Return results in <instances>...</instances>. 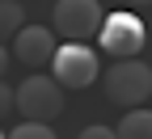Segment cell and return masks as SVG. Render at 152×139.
<instances>
[{"label":"cell","instance_id":"obj_1","mask_svg":"<svg viewBox=\"0 0 152 139\" xmlns=\"http://www.w3.org/2000/svg\"><path fill=\"white\" fill-rule=\"evenodd\" d=\"M13 110L21 118H30V122H55L64 114V84L55 76L34 72L13 89Z\"/></svg>","mask_w":152,"mask_h":139},{"label":"cell","instance_id":"obj_2","mask_svg":"<svg viewBox=\"0 0 152 139\" xmlns=\"http://www.w3.org/2000/svg\"><path fill=\"white\" fill-rule=\"evenodd\" d=\"M106 97L114 106H123V110H131V106H144L148 97H152V68L144 63V59H118L110 72H106Z\"/></svg>","mask_w":152,"mask_h":139},{"label":"cell","instance_id":"obj_3","mask_svg":"<svg viewBox=\"0 0 152 139\" xmlns=\"http://www.w3.org/2000/svg\"><path fill=\"white\" fill-rule=\"evenodd\" d=\"M51 76L64 89H89L102 76V59L89 42H59V51L51 59Z\"/></svg>","mask_w":152,"mask_h":139},{"label":"cell","instance_id":"obj_4","mask_svg":"<svg viewBox=\"0 0 152 139\" xmlns=\"http://www.w3.org/2000/svg\"><path fill=\"white\" fill-rule=\"evenodd\" d=\"M102 4L97 0H55L51 13V30L64 38V42H89L102 30Z\"/></svg>","mask_w":152,"mask_h":139},{"label":"cell","instance_id":"obj_5","mask_svg":"<svg viewBox=\"0 0 152 139\" xmlns=\"http://www.w3.org/2000/svg\"><path fill=\"white\" fill-rule=\"evenodd\" d=\"M144 38H148V30H144V21H140L135 13H110V17H102L97 47H102L106 55H114V59H131V55L144 51Z\"/></svg>","mask_w":152,"mask_h":139},{"label":"cell","instance_id":"obj_6","mask_svg":"<svg viewBox=\"0 0 152 139\" xmlns=\"http://www.w3.org/2000/svg\"><path fill=\"white\" fill-rule=\"evenodd\" d=\"M55 51H59V34L47 30V25H21L13 34V55L26 68H47L55 59Z\"/></svg>","mask_w":152,"mask_h":139},{"label":"cell","instance_id":"obj_7","mask_svg":"<svg viewBox=\"0 0 152 139\" xmlns=\"http://www.w3.org/2000/svg\"><path fill=\"white\" fill-rule=\"evenodd\" d=\"M118 139H152V110L148 106H131L123 114V122L114 127Z\"/></svg>","mask_w":152,"mask_h":139},{"label":"cell","instance_id":"obj_8","mask_svg":"<svg viewBox=\"0 0 152 139\" xmlns=\"http://www.w3.org/2000/svg\"><path fill=\"white\" fill-rule=\"evenodd\" d=\"M26 25V9H21V0H0V42H4L9 34H17Z\"/></svg>","mask_w":152,"mask_h":139},{"label":"cell","instance_id":"obj_9","mask_svg":"<svg viewBox=\"0 0 152 139\" xmlns=\"http://www.w3.org/2000/svg\"><path fill=\"white\" fill-rule=\"evenodd\" d=\"M4 139H59V135L51 131V122H30V118H26V122H21V127H13Z\"/></svg>","mask_w":152,"mask_h":139},{"label":"cell","instance_id":"obj_10","mask_svg":"<svg viewBox=\"0 0 152 139\" xmlns=\"http://www.w3.org/2000/svg\"><path fill=\"white\" fill-rule=\"evenodd\" d=\"M76 139H118V135H114L110 127H102V122H93V127H85L80 135H76Z\"/></svg>","mask_w":152,"mask_h":139},{"label":"cell","instance_id":"obj_11","mask_svg":"<svg viewBox=\"0 0 152 139\" xmlns=\"http://www.w3.org/2000/svg\"><path fill=\"white\" fill-rule=\"evenodd\" d=\"M9 110H13V89L0 80V118H9Z\"/></svg>","mask_w":152,"mask_h":139},{"label":"cell","instance_id":"obj_12","mask_svg":"<svg viewBox=\"0 0 152 139\" xmlns=\"http://www.w3.org/2000/svg\"><path fill=\"white\" fill-rule=\"evenodd\" d=\"M9 76V51H4V42H0V80Z\"/></svg>","mask_w":152,"mask_h":139},{"label":"cell","instance_id":"obj_13","mask_svg":"<svg viewBox=\"0 0 152 139\" xmlns=\"http://www.w3.org/2000/svg\"><path fill=\"white\" fill-rule=\"evenodd\" d=\"M127 4H135V9H148V4H152V0H127Z\"/></svg>","mask_w":152,"mask_h":139},{"label":"cell","instance_id":"obj_14","mask_svg":"<svg viewBox=\"0 0 152 139\" xmlns=\"http://www.w3.org/2000/svg\"><path fill=\"white\" fill-rule=\"evenodd\" d=\"M0 139H4V135H0Z\"/></svg>","mask_w":152,"mask_h":139}]
</instances>
